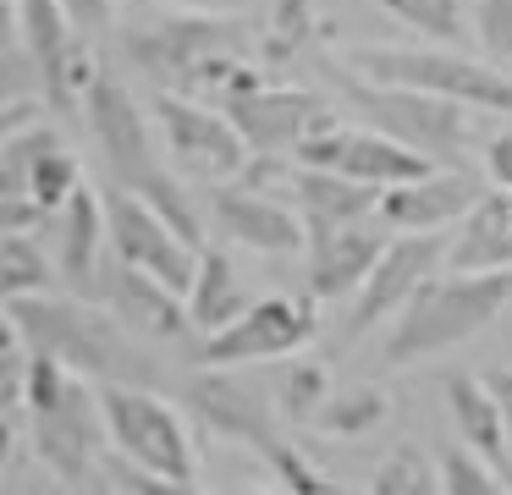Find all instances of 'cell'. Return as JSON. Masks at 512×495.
I'll return each mask as SVG.
<instances>
[{
	"label": "cell",
	"instance_id": "obj_1",
	"mask_svg": "<svg viewBox=\"0 0 512 495\" xmlns=\"http://www.w3.org/2000/svg\"><path fill=\"white\" fill-rule=\"evenodd\" d=\"M122 50L144 77H155V88H177V94L210 99L221 110L276 77L270 66L254 61L259 33L248 28V17H232V11L171 6L127 28Z\"/></svg>",
	"mask_w": 512,
	"mask_h": 495
},
{
	"label": "cell",
	"instance_id": "obj_2",
	"mask_svg": "<svg viewBox=\"0 0 512 495\" xmlns=\"http://www.w3.org/2000/svg\"><path fill=\"white\" fill-rule=\"evenodd\" d=\"M6 319L17 325V336L34 352H56L67 369L89 374V380L111 385H166V363L149 352V341H138L100 297L78 292H28L6 297Z\"/></svg>",
	"mask_w": 512,
	"mask_h": 495
},
{
	"label": "cell",
	"instance_id": "obj_3",
	"mask_svg": "<svg viewBox=\"0 0 512 495\" xmlns=\"http://www.w3.org/2000/svg\"><path fill=\"white\" fill-rule=\"evenodd\" d=\"M83 121H89L94 143H100V160H105V171H111V182L144 193L160 215H171L204 248V220H199V209H193L188 187L177 182L182 171L171 165L166 138H155L160 127L144 116V105L133 99V88H127L122 77L100 72L89 105H83Z\"/></svg>",
	"mask_w": 512,
	"mask_h": 495
},
{
	"label": "cell",
	"instance_id": "obj_4",
	"mask_svg": "<svg viewBox=\"0 0 512 495\" xmlns=\"http://www.w3.org/2000/svg\"><path fill=\"white\" fill-rule=\"evenodd\" d=\"M507 303H512V270H485V275L435 270L402 303V314L391 319L386 347H380V369H413V363H430L441 352L463 347L479 330L496 325Z\"/></svg>",
	"mask_w": 512,
	"mask_h": 495
},
{
	"label": "cell",
	"instance_id": "obj_5",
	"mask_svg": "<svg viewBox=\"0 0 512 495\" xmlns=\"http://www.w3.org/2000/svg\"><path fill=\"white\" fill-rule=\"evenodd\" d=\"M320 72L331 77V88L342 94V105L358 121L402 138L408 149L430 154L435 165H468L474 154V105H457L446 94L430 88H408V83H375L347 61H320Z\"/></svg>",
	"mask_w": 512,
	"mask_h": 495
},
{
	"label": "cell",
	"instance_id": "obj_6",
	"mask_svg": "<svg viewBox=\"0 0 512 495\" xmlns=\"http://www.w3.org/2000/svg\"><path fill=\"white\" fill-rule=\"evenodd\" d=\"M347 66H358L375 83H408L446 94L457 105H474L479 116H512V77L496 61H474L457 44H424V50H402V44H353Z\"/></svg>",
	"mask_w": 512,
	"mask_h": 495
},
{
	"label": "cell",
	"instance_id": "obj_7",
	"mask_svg": "<svg viewBox=\"0 0 512 495\" xmlns=\"http://www.w3.org/2000/svg\"><path fill=\"white\" fill-rule=\"evenodd\" d=\"M100 402H105V424H111L116 451H127L133 462L166 473L177 490L199 484V446H193L188 413L177 402H166L160 385L111 380V385H100Z\"/></svg>",
	"mask_w": 512,
	"mask_h": 495
},
{
	"label": "cell",
	"instance_id": "obj_8",
	"mask_svg": "<svg viewBox=\"0 0 512 495\" xmlns=\"http://www.w3.org/2000/svg\"><path fill=\"white\" fill-rule=\"evenodd\" d=\"M28 446H34L39 468L56 479V490H94V468L111 446L100 380L89 385V374H72V385L56 402L28 407Z\"/></svg>",
	"mask_w": 512,
	"mask_h": 495
},
{
	"label": "cell",
	"instance_id": "obj_9",
	"mask_svg": "<svg viewBox=\"0 0 512 495\" xmlns=\"http://www.w3.org/2000/svg\"><path fill=\"white\" fill-rule=\"evenodd\" d=\"M155 127H160V138H166L171 165H177L188 182H204V187L237 182L243 165L254 160V149H248V138L237 132V121L226 116L221 105H210V99L160 88L155 94Z\"/></svg>",
	"mask_w": 512,
	"mask_h": 495
},
{
	"label": "cell",
	"instance_id": "obj_10",
	"mask_svg": "<svg viewBox=\"0 0 512 495\" xmlns=\"http://www.w3.org/2000/svg\"><path fill=\"white\" fill-rule=\"evenodd\" d=\"M320 297H287V292H270V297H254L237 319H226L221 330L199 336L193 347V363L199 369H248V363H276V358H292L314 341V314Z\"/></svg>",
	"mask_w": 512,
	"mask_h": 495
},
{
	"label": "cell",
	"instance_id": "obj_11",
	"mask_svg": "<svg viewBox=\"0 0 512 495\" xmlns=\"http://www.w3.org/2000/svg\"><path fill=\"white\" fill-rule=\"evenodd\" d=\"M105 237H111V253H122L127 264L160 275V281H171L188 297L204 248L171 215H160L144 193H133V187H122V182L105 187Z\"/></svg>",
	"mask_w": 512,
	"mask_h": 495
},
{
	"label": "cell",
	"instance_id": "obj_12",
	"mask_svg": "<svg viewBox=\"0 0 512 495\" xmlns=\"http://www.w3.org/2000/svg\"><path fill=\"white\" fill-rule=\"evenodd\" d=\"M94 297H100L138 341H149V347H177V352H188V358H193V347H199V325H193V314H188V297L171 281H160V275L127 264L122 253H105L100 292Z\"/></svg>",
	"mask_w": 512,
	"mask_h": 495
},
{
	"label": "cell",
	"instance_id": "obj_13",
	"mask_svg": "<svg viewBox=\"0 0 512 495\" xmlns=\"http://www.w3.org/2000/svg\"><path fill=\"white\" fill-rule=\"evenodd\" d=\"M210 226L221 242L259 259H292L309 248V220L298 204H281L270 187H248V182H221L210 193Z\"/></svg>",
	"mask_w": 512,
	"mask_h": 495
},
{
	"label": "cell",
	"instance_id": "obj_14",
	"mask_svg": "<svg viewBox=\"0 0 512 495\" xmlns=\"http://www.w3.org/2000/svg\"><path fill=\"white\" fill-rule=\"evenodd\" d=\"M188 413L199 418L210 435L232 440V446H248L259 462H265L281 440H292L287 429H281V424H287L281 407H270L265 396H259L248 380H237L232 369L193 374V380H188Z\"/></svg>",
	"mask_w": 512,
	"mask_h": 495
},
{
	"label": "cell",
	"instance_id": "obj_15",
	"mask_svg": "<svg viewBox=\"0 0 512 495\" xmlns=\"http://www.w3.org/2000/svg\"><path fill=\"white\" fill-rule=\"evenodd\" d=\"M226 116L237 121V132L248 138L254 154H298L314 132L336 127V110L325 105V94L314 88H298V83H259L248 88L243 99L226 105Z\"/></svg>",
	"mask_w": 512,
	"mask_h": 495
},
{
	"label": "cell",
	"instance_id": "obj_16",
	"mask_svg": "<svg viewBox=\"0 0 512 495\" xmlns=\"http://www.w3.org/2000/svg\"><path fill=\"white\" fill-rule=\"evenodd\" d=\"M397 231L380 215L358 220H309V292L320 303H353V292L369 281V270L380 264L386 242Z\"/></svg>",
	"mask_w": 512,
	"mask_h": 495
},
{
	"label": "cell",
	"instance_id": "obj_17",
	"mask_svg": "<svg viewBox=\"0 0 512 495\" xmlns=\"http://www.w3.org/2000/svg\"><path fill=\"white\" fill-rule=\"evenodd\" d=\"M446 259V237L441 231H397L380 253V264L369 270V281L353 292V308H347V336H364V330L386 325V319L402 314L413 292L441 270Z\"/></svg>",
	"mask_w": 512,
	"mask_h": 495
},
{
	"label": "cell",
	"instance_id": "obj_18",
	"mask_svg": "<svg viewBox=\"0 0 512 495\" xmlns=\"http://www.w3.org/2000/svg\"><path fill=\"white\" fill-rule=\"evenodd\" d=\"M303 165H331V171H347L358 176V182L369 187H397V182H413V176H430L435 160L419 149H408L402 138H391V132L369 127V121H358V127H347V121H336V127L314 132L309 143L298 149Z\"/></svg>",
	"mask_w": 512,
	"mask_h": 495
},
{
	"label": "cell",
	"instance_id": "obj_19",
	"mask_svg": "<svg viewBox=\"0 0 512 495\" xmlns=\"http://www.w3.org/2000/svg\"><path fill=\"white\" fill-rule=\"evenodd\" d=\"M485 198L474 165H435L430 176H413L380 193V220L391 231H446Z\"/></svg>",
	"mask_w": 512,
	"mask_h": 495
},
{
	"label": "cell",
	"instance_id": "obj_20",
	"mask_svg": "<svg viewBox=\"0 0 512 495\" xmlns=\"http://www.w3.org/2000/svg\"><path fill=\"white\" fill-rule=\"evenodd\" d=\"M441 396H446V413H452L457 440L474 446L512 490V424H507V413H501L496 391L485 385V374H446Z\"/></svg>",
	"mask_w": 512,
	"mask_h": 495
},
{
	"label": "cell",
	"instance_id": "obj_21",
	"mask_svg": "<svg viewBox=\"0 0 512 495\" xmlns=\"http://www.w3.org/2000/svg\"><path fill=\"white\" fill-rule=\"evenodd\" d=\"M111 253L105 237V193H94L83 182V193L61 209V242H56V264H61V286L78 297L100 292V264Z\"/></svg>",
	"mask_w": 512,
	"mask_h": 495
},
{
	"label": "cell",
	"instance_id": "obj_22",
	"mask_svg": "<svg viewBox=\"0 0 512 495\" xmlns=\"http://www.w3.org/2000/svg\"><path fill=\"white\" fill-rule=\"evenodd\" d=\"M446 270H512V204L507 187L485 193L463 220H457V237L446 242Z\"/></svg>",
	"mask_w": 512,
	"mask_h": 495
},
{
	"label": "cell",
	"instance_id": "obj_23",
	"mask_svg": "<svg viewBox=\"0 0 512 495\" xmlns=\"http://www.w3.org/2000/svg\"><path fill=\"white\" fill-rule=\"evenodd\" d=\"M287 187L298 198L303 220H358V215H380V187L358 182L347 171H331V165H292Z\"/></svg>",
	"mask_w": 512,
	"mask_h": 495
},
{
	"label": "cell",
	"instance_id": "obj_24",
	"mask_svg": "<svg viewBox=\"0 0 512 495\" xmlns=\"http://www.w3.org/2000/svg\"><path fill=\"white\" fill-rule=\"evenodd\" d=\"M248 303H254V297L243 292L232 242H204L199 270H193V286H188V314H193V325H199V336L221 330L226 319H237Z\"/></svg>",
	"mask_w": 512,
	"mask_h": 495
},
{
	"label": "cell",
	"instance_id": "obj_25",
	"mask_svg": "<svg viewBox=\"0 0 512 495\" xmlns=\"http://www.w3.org/2000/svg\"><path fill=\"white\" fill-rule=\"evenodd\" d=\"M61 264L45 259L39 231H0V297H28V292H56Z\"/></svg>",
	"mask_w": 512,
	"mask_h": 495
},
{
	"label": "cell",
	"instance_id": "obj_26",
	"mask_svg": "<svg viewBox=\"0 0 512 495\" xmlns=\"http://www.w3.org/2000/svg\"><path fill=\"white\" fill-rule=\"evenodd\" d=\"M314 39H320V17H314L309 0H276L265 33H259V55H265L270 72H287L292 61L314 50Z\"/></svg>",
	"mask_w": 512,
	"mask_h": 495
},
{
	"label": "cell",
	"instance_id": "obj_27",
	"mask_svg": "<svg viewBox=\"0 0 512 495\" xmlns=\"http://www.w3.org/2000/svg\"><path fill=\"white\" fill-rule=\"evenodd\" d=\"M391 418V396L380 385H347V391H331V402L320 407L314 429L331 440H358L369 429H380Z\"/></svg>",
	"mask_w": 512,
	"mask_h": 495
},
{
	"label": "cell",
	"instance_id": "obj_28",
	"mask_svg": "<svg viewBox=\"0 0 512 495\" xmlns=\"http://www.w3.org/2000/svg\"><path fill=\"white\" fill-rule=\"evenodd\" d=\"M386 17H397L408 33H424L430 44H468L474 39V17L463 0H380Z\"/></svg>",
	"mask_w": 512,
	"mask_h": 495
},
{
	"label": "cell",
	"instance_id": "obj_29",
	"mask_svg": "<svg viewBox=\"0 0 512 495\" xmlns=\"http://www.w3.org/2000/svg\"><path fill=\"white\" fill-rule=\"evenodd\" d=\"M50 149H61V132L50 127L45 116L0 132V193H28V171H34Z\"/></svg>",
	"mask_w": 512,
	"mask_h": 495
},
{
	"label": "cell",
	"instance_id": "obj_30",
	"mask_svg": "<svg viewBox=\"0 0 512 495\" xmlns=\"http://www.w3.org/2000/svg\"><path fill=\"white\" fill-rule=\"evenodd\" d=\"M325 402H331V374H325V363L292 358L287 369H281V380H276L281 418H287L292 429H314V418H320Z\"/></svg>",
	"mask_w": 512,
	"mask_h": 495
},
{
	"label": "cell",
	"instance_id": "obj_31",
	"mask_svg": "<svg viewBox=\"0 0 512 495\" xmlns=\"http://www.w3.org/2000/svg\"><path fill=\"white\" fill-rule=\"evenodd\" d=\"M375 495H435L441 484V462H430L419 446H397L375 462V479H369Z\"/></svg>",
	"mask_w": 512,
	"mask_h": 495
},
{
	"label": "cell",
	"instance_id": "obj_32",
	"mask_svg": "<svg viewBox=\"0 0 512 495\" xmlns=\"http://www.w3.org/2000/svg\"><path fill=\"white\" fill-rule=\"evenodd\" d=\"M28 193L39 198V204L50 209V215H61V209L72 204V198L83 193V165H78V154H67V149H50L45 160L28 171Z\"/></svg>",
	"mask_w": 512,
	"mask_h": 495
},
{
	"label": "cell",
	"instance_id": "obj_33",
	"mask_svg": "<svg viewBox=\"0 0 512 495\" xmlns=\"http://www.w3.org/2000/svg\"><path fill=\"white\" fill-rule=\"evenodd\" d=\"M94 490H111V495H171L177 484L166 479V473L144 468V462H133L127 451L105 446L100 468H94Z\"/></svg>",
	"mask_w": 512,
	"mask_h": 495
},
{
	"label": "cell",
	"instance_id": "obj_34",
	"mask_svg": "<svg viewBox=\"0 0 512 495\" xmlns=\"http://www.w3.org/2000/svg\"><path fill=\"white\" fill-rule=\"evenodd\" d=\"M441 484H446L452 495H512L507 479H501V473L490 468V462L479 457L474 446L441 451Z\"/></svg>",
	"mask_w": 512,
	"mask_h": 495
},
{
	"label": "cell",
	"instance_id": "obj_35",
	"mask_svg": "<svg viewBox=\"0 0 512 495\" xmlns=\"http://www.w3.org/2000/svg\"><path fill=\"white\" fill-rule=\"evenodd\" d=\"M265 473H276V484H281L287 495H331V490H336V484L298 451V440H281V446L265 457Z\"/></svg>",
	"mask_w": 512,
	"mask_h": 495
},
{
	"label": "cell",
	"instance_id": "obj_36",
	"mask_svg": "<svg viewBox=\"0 0 512 495\" xmlns=\"http://www.w3.org/2000/svg\"><path fill=\"white\" fill-rule=\"evenodd\" d=\"M474 44L496 66H512V0H479L474 6Z\"/></svg>",
	"mask_w": 512,
	"mask_h": 495
},
{
	"label": "cell",
	"instance_id": "obj_37",
	"mask_svg": "<svg viewBox=\"0 0 512 495\" xmlns=\"http://www.w3.org/2000/svg\"><path fill=\"white\" fill-rule=\"evenodd\" d=\"M50 209L34 193H0V231H39Z\"/></svg>",
	"mask_w": 512,
	"mask_h": 495
},
{
	"label": "cell",
	"instance_id": "obj_38",
	"mask_svg": "<svg viewBox=\"0 0 512 495\" xmlns=\"http://www.w3.org/2000/svg\"><path fill=\"white\" fill-rule=\"evenodd\" d=\"M479 165H485V176L496 187H512V127H501L496 138L485 143V154H479Z\"/></svg>",
	"mask_w": 512,
	"mask_h": 495
},
{
	"label": "cell",
	"instance_id": "obj_39",
	"mask_svg": "<svg viewBox=\"0 0 512 495\" xmlns=\"http://www.w3.org/2000/svg\"><path fill=\"white\" fill-rule=\"evenodd\" d=\"M61 6H67V17L78 22L89 39H94V33H111V22H116V6H111V0H61Z\"/></svg>",
	"mask_w": 512,
	"mask_h": 495
},
{
	"label": "cell",
	"instance_id": "obj_40",
	"mask_svg": "<svg viewBox=\"0 0 512 495\" xmlns=\"http://www.w3.org/2000/svg\"><path fill=\"white\" fill-rule=\"evenodd\" d=\"M485 385L496 391L501 413H507V424H512V369H485Z\"/></svg>",
	"mask_w": 512,
	"mask_h": 495
},
{
	"label": "cell",
	"instance_id": "obj_41",
	"mask_svg": "<svg viewBox=\"0 0 512 495\" xmlns=\"http://www.w3.org/2000/svg\"><path fill=\"white\" fill-rule=\"evenodd\" d=\"M507 204H512V187H507Z\"/></svg>",
	"mask_w": 512,
	"mask_h": 495
}]
</instances>
